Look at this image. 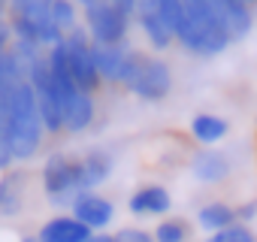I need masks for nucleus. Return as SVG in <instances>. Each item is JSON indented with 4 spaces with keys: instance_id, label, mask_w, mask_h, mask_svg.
<instances>
[{
    "instance_id": "obj_15",
    "label": "nucleus",
    "mask_w": 257,
    "mask_h": 242,
    "mask_svg": "<svg viewBox=\"0 0 257 242\" xmlns=\"http://www.w3.org/2000/svg\"><path fill=\"white\" fill-rule=\"evenodd\" d=\"M191 173H194L200 182L215 185V182H224V179L230 176V161H227V155H221L218 149H200V152L194 155V161H191Z\"/></svg>"
},
{
    "instance_id": "obj_3",
    "label": "nucleus",
    "mask_w": 257,
    "mask_h": 242,
    "mask_svg": "<svg viewBox=\"0 0 257 242\" xmlns=\"http://www.w3.org/2000/svg\"><path fill=\"white\" fill-rule=\"evenodd\" d=\"M52 4L55 0H10V31L13 40H25L43 49H52L64 40V34L52 22Z\"/></svg>"
},
{
    "instance_id": "obj_8",
    "label": "nucleus",
    "mask_w": 257,
    "mask_h": 242,
    "mask_svg": "<svg viewBox=\"0 0 257 242\" xmlns=\"http://www.w3.org/2000/svg\"><path fill=\"white\" fill-rule=\"evenodd\" d=\"M85 13V31L94 43L100 46H115V43H127V31H131V16L121 13L112 4H94Z\"/></svg>"
},
{
    "instance_id": "obj_20",
    "label": "nucleus",
    "mask_w": 257,
    "mask_h": 242,
    "mask_svg": "<svg viewBox=\"0 0 257 242\" xmlns=\"http://www.w3.org/2000/svg\"><path fill=\"white\" fill-rule=\"evenodd\" d=\"M191 221L188 218H164L155 230H152V236H155V242H191Z\"/></svg>"
},
{
    "instance_id": "obj_11",
    "label": "nucleus",
    "mask_w": 257,
    "mask_h": 242,
    "mask_svg": "<svg viewBox=\"0 0 257 242\" xmlns=\"http://www.w3.org/2000/svg\"><path fill=\"white\" fill-rule=\"evenodd\" d=\"M94 43V40H91ZM131 46L127 43H115V46H100L94 43V64H97V73L103 82H112V85H121L124 79V70H127V61H131Z\"/></svg>"
},
{
    "instance_id": "obj_14",
    "label": "nucleus",
    "mask_w": 257,
    "mask_h": 242,
    "mask_svg": "<svg viewBox=\"0 0 257 242\" xmlns=\"http://www.w3.org/2000/svg\"><path fill=\"white\" fill-rule=\"evenodd\" d=\"M79 164H82V191H97V188L112 176V167H115L112 155L103 152V149L85 152V155L79 158Z\"/></svg>"
},
{
    "instance_id": "obj_23",
    "label": "nucleus",
    "mask_w": 257,
    "mask_h": 242,
    "mask_svg": "<svg viewBox=\"0 0 257 242\" xmlns=\"http://www.w3.org/2000/svg\"><path fill=\"white\" fill-rule=\"evenodd\" d=\"M158 10H161L164 22H167V28L173 31V40H176V34H179V28H182V22H185V7H182V0H158Z\"/></svg>"
},
{
    "instance_id": "obj_28",
    "label": "nucleus",
    "mask_w": 257,
    "mask_h": 242,
    "mask_svg": "<svg viewBox=\"0 0 257 242\" xmlns=\"http://www.w3.org/2000/svg\"><path fill=\"white\" fill-rule=\"evenodd\" d=\"M0 242H22V236H16L13 230H0Z\"/></svg>"
},
{
    "instance_id": "obj_7",
    "label": "nucleus",
    "mask_w": 257,
    "mask_h": 242,
    "mask_svg": "<svg viewBox=\"0 0 257 242\" xmlns=\"http://www.w3.org/2000/svg\"><path fill=\"white\" fill-rule=\"evenodd\" d=\"M28 82L34 88L46 134H61L64 131V112H61V97H58V88L52 82V70H49V58L46 55L28 70Z\"/></svg>"
},
{
    "instance_id": "obj_27",
    "label": "nucleus",
    "mask_w": 257,
    "mask_h": 242,
    "mask_svg": "<svg viewBox=\"0 0 257 242\" xmlns=\"http://www.w3.org/2000/svg\"><path fill=\"white\" fill-rule=\"evenodd\" d=\"M88 242H112V233H103V230H97V233H91V239Z\"/></svg>"
},
{
    "instance_id": "obj_24",
    "label": "nucleus",
    "mask_w": 257,
    "mask_h": 242,
    "mask_svg": "<svg viewBox=\"0 0 257 242\" xmlns=\"http://www.w3.org/2000/svg\"><path fill=\"white\" fill-rule=\"evenodd\" d=\"M112 242H155V236L143 227H121L118 233H112Z\"/></svg>"
},
{
    "instance_id": "obj_10",
    "label": "nucleus",
    "mask_w": 257,
    "mask_h": 242,
    "mask_svg": "<svg viewBox=\"0 0 257 242\" xmlns=\"http://www.w3.org/2000/svg\"><path fill=\"white\" fill-rule=\"evenodd\" d=\"M134 16H137V22H140V28H143L146 40L152 43V49L164 52V49H170V46L176 43V40H173V31L167 28L164 16H161V10H158V0H134Z\"/></svg>"
},
{
    "instance_id": "obj_13",
    "label": "nucleus",
    "mask_w": 257,
    "mask_h": 242,
    "mask_svg": "<svg viewBox=\"0 0 257 242\" xmlns=\"http://www.w3.org/2000/svg\"><path fill=\"white\" fill-rule=\"evenodd\" d=\"M127 209H131L134 215H143V218H149V215H167L173 209V197H170V191L164 185H146V188H140V191L131 194Z\"/></svg>"
},
{
    "instance_id": "obj_17",
    "label": "nucleus",
    "mask_w": 257,
    "mask_h": 242,
    "mask_svg": "<svg viewBox=\"0 0 257 242\" xmlns=\"http://www.w3.org/2000/svg\"><path fill=\"white\" fill-rule=\"evenodd\" d=\"M94 121V94H76L67 106H64V131L67 134H82L91 128Z\"/></svg>"
},
{
    "instance_id": "obj_26",
    "label": "nucleus",
    "mask_w": 257,
    "mask_h": 242,
    "mask_svg": "<svg viewBox=\"0 0 257 242\" xmlns=\"http://www.w3.org/2000/svg\"><path fill=\"white\" fill-rule=\"evenodd\" d=\"M254 215H257V200H248V203L236 206V221H239V224H248Z\"/></svg>"
},
{
    "instance_id": "obj_19",
    "label": "nucleus",
    "mask_w": 257,
    "mask_h": 242,
    "mask_svg": "<svg viewBox=\"0 0 257 242\" xmlns=\"http://www.w3.org/2000/svg\"><path fill=\"white\" fill-rule=\"evenodd\" d=\"M197 224H200L206 233H218V230L236 224V206L221 203V200L206 203V206H200V212H197Z\"/></svg>"
},
{
    "instance_id": "obj_21",
    "label": "nucleus",
    "mask_w": 257,
    "mask_h": 242,
    "mask_svg": "<svg viewBox=\"0 0 257 242\" xmlns=\"http://www.w3.org/2000/svg\"><path fill=\"white\" fill-rule=\"evenodd\" d=\"M52 22L67 37L70 31L79 28V4H76V0H55V4H52Z\"/></svg>"
},
{
    "instance_id": "obj_2",
    "label": "nucleus",
    "mask_w": 257,
    "mask_h": 242,
    "mask_svg": "<svg viewBox=\"0 0 257 242\" xmlns=\"http://www.w3.org/2000/svg\"><path fill=\"white\" fill-rule=\"evenodd\" d=\"M185 7V22L176 34V43H182L191 55L212 58L221 55L230 46V37L212 7V0H182Z\"/></svg>"
},
{
    "instance_id": "obj_18",
    "label": "nucleus",
    "mask_w": 257,
    "mask_h": 242,
    "mask_svg": "<svg viewBox=\"0 0 257 242\" xmlns=\"http://www.w3.org/2000/svg\"><path fill=\"white\" fill-rule=\"evenodd\" d=\"M25 206V176L4 173L0 176V218H13Z\"/></svg>"
},
{
    "instance_id": "obj_22",
    "label": "nucleus",
    "mask_w": 257,
    "mask_h": 242,
    "mask_svg": "<svg viewBox=\"0 0 257 242\" xmlns=\"http://www.w3.org/2000/svg\"><path fill=\"white\" fill-rule=\"evenodd\" d=\"M206 242H257V233L248 224H239L236 221V224H230V227H224L218 233H209Z\"/></svg>"
},
{
    "instance_id": "obj_30",
    "label": "nucleus",
    "mask_w": 257,
    "mask_h": 242,
    "mask_svg": "<svg viewBox=\"0 0 257 242\" xmlns=\"http://www.w3.org/2000/svg\"><path fill=\"white\" fill-rule=\"evenodd\" d=\"M245 4H248V7H257V0H245Z\"/></svg>"
},
{
    "instance_id": "obj_6",
    "label": "nucleus",
    "mask_w": 257,
    "mask_h": 242,
    "mask_svg": "<svg viewBox=\"0 0 257 242\" xmlns=\"http://www.w3.org/2000/svg\"><path fill=\"white\" fill-rule=\"evenodd\" d=\"M64 49H67V67H70V76L76 79V85L85 91V94H94L103 79L97 73V64H94V43L88 37L85 28H76L64 37Z\"/></svg>"
},
{
    "instance_id": "obj_5",
    "label": "nucleus",
    "mask_w": 257,
    "mask_h": 242,
    "mask_svg": "<svg viewBox=\"0 0 257 242\" xmlns=\"http://www.w3.org/2000/svg\"><path fill=\"white\" fill-rule=\"evenodd\" d=\"M40 179H43V191H46L49 203L58 209H70L76 203V197L85 194L82 191V164L73 155H64V152L49 155Z\"/></svg>"
},
{
    "instance_id": "obj_29",
    "label": "nucleus",
    "mask_w": 257,
    "mask_h": 242,
    "mask_svg": "<svg viewBox=\"0 0 257 242\" xmlns=\"http://www.w3.org/2000/svg\"><path fill=\"white\" fill-rule=\"evenodd\" d=\"M22 242H40V236H22Z\"/></svg>"
},
{
    "instance_id": "obj_4",
    "label": "nucleus",
    "mask_w": 257,
    "mask_h": 242,
    "mask_svg": "<svg viewBox=\"0 0 257 242\" xmlns=\"http://www.w3.org/2000/svg\"><path fill=\"white\" fill-rule=\"evenodd\" d=\"M121 85L131 91V94H137L140 100L158 103V100L170 97V91H173V70H170L167 61L134 49L131 52V61H127V70H124Z\"/></svg>"
},
{
    "instance_id": "obj_12",
    "label": "nucleus",
    "mask_w": 257,
    "mask_h": 242,
    "mask_svg": "<svg viewBox=\"0 0 257 242\" xmlns=\"http://www.w3.org/2000/svg\"><path fill=\"white\" fill-rule=\"evenodd\" d=\"M91 227H85L79 218L73 215H55L40 227V242H88L91 239Z\"/></svg>"
},
{
    "instance_id": "obj_9",
    "label": "nucleus",
    "mask_w": 257,
    "mask_h": 242,
    "mask_svg": "<svg viewBox=\"0 0 257 242\" xmlns=\"http://www.w3.org/2000/svg\"><path fill=\"white\" fill-rule=\"evenodd\" d=\"M70 215L79 218L85 227H91V230L97 233V230H106V227L112 224V218H115V206H112V200H106L103 194H97V191H85V194H79L76 203L70 206Z\"/></svg>"
},
{
    "instance_id": "obj_1",
    "label": "nucleus",
    "mask_w": 257,
    "mask_h": 242,
    "mask_svg": "<svg viewBox=\"0 0 257 242\" xmlns=\"http://www.w3.org/2000/svg\"><path fill=\"white\" fill-rule=\"evenodd\" d=\"M7 137H10V146H13V158H16V161H31V158H37V152H40V146H43L46 128H43L40 106H37V97H34V88H31L28 79L16 88V94H13V100H10Z\"/></svg>"
},
{
    "instance_id": "obj_25",
    "label": "nucleus",
    "mask_w": 257,
    "mask_h": 242,
    "mask_svg": "<svg viewBox=\"0 0 257 242\" xmlns=\"http://www.w3.org/2000/svg\"><path fill=\"white\" fill-rule=\"evenodd\" d=\"M13 164H16V158H13V146H10L7 128L0 125V173H7V170H10Z\"/></svg>"
},
{
    "instance_id": "obj_16",
    "label": "nucleus",
    "mask_w": 257,
    "mask_h": 242,
    "mask_svg": "<svg viewBox=\"0 0 257 242\" xmlns=\"http://www.w3.org/2000/svg\"><path fill=\"white\" fill-rule=\"evenodd\" d=\"M227 131H230L227 118L212 115V112H200V115H194V121H191V137H194L203 149H212L215 143H221V140L227 137Z\"/></svg>"
}]
</instances>
